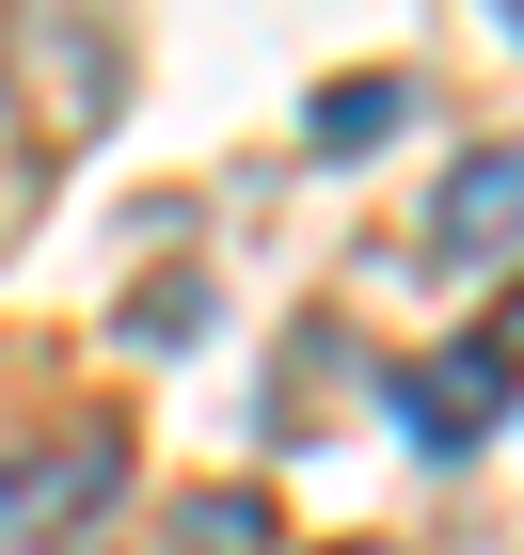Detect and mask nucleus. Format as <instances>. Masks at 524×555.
I'll return each mask as SVG.
<instances>
[{
	"instance_id": "4",
	"label": "nucleus",
	"mask_w": 524,
	"mask_h": 555,
	"mask_svg": "<svg viewBox=\"0 0 524 555\" xmlns=\"http://www.w3.org/2000/svg\"><path fill=\"white\" fill-rule=\"evenodd\" d=\"M334 555H397V540H334Z\"/></svg>"
},
{
	"instance_id": "3",
	"label": "nucleus",
	"mask_w": 524,
	"mask_h": 555,
	"mask_svg": "<svg viewBox=\"0 0 524 555\" xmlns=\"http://www.w3.org/2000/svg\"><path fill=\"white\" fill-rule=\"evenodd\" d=\"M303 128H318V159H366L382 128H413V80H397V64H382V80H318Z\"/></svg>"
},
{
	"instance_id": "5",
	"label": "nucleus",
	"mask_w": 524,
	"mask_h": 555,
	"mask_svg": "<svg viewBox=\"0 0 524 555\" xmlns=\"http://www.w3.org/2000/svg\"><path fill=\"white\" fill-rule=\"evenodd\" d=\"M509 16H524V0H509Z\"/></svg>"
},
{
	"instance_id": "1",
	"label": "nucleus",
	"mask_w": 524,
	"mask_h": 555,
	"mask_svg": "<svg viewBox=\"0 0 524 555\" xmlns=\"http://www.w3.org/2000/svg\"><path fill=\"white\" fill-rule=\"evenodd\" d=\"M509 382H524V349L493 334V318H477V334H445L430 365L397 382V397H413V444H430V461H461V444H477V428L509 413Z\"/></svg>"
},
{
	"instance_id": "2",
	"label": "nucleus",
	"mask_w": 524,
	"mask_h": 555,
	"mask_svg": "<svg viewBox=\"0 0 524 555\" xmlns=\"http://www.w3.org/2000/svg\"><path fill=\"white\" fill-rule=\"evenodd\" d=\"M430 255H445V270H509V255H524V143H477V159L445 175Z\"/></svg>"
}]
</instances>
